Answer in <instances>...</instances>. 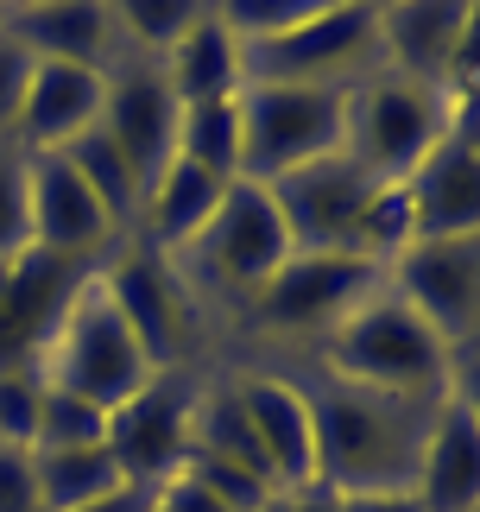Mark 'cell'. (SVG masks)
Masks as SVG:
<instances>
[{"instance_id": "obj_1", "label": "cell", "mask_w": 480, "mask_h": 512, "mask_svg": "<svg viewBox=\"0 0 480 512\" xmlns=\"http://www.w3.org/2000/svg\"><path fill=\"white\" fill-rule=\"evenodd\" d=\"M449 361H455V348L379 285L310 348V361H291V367H316L323 380L430 411L449 399Z\"/></svg>"}, {"instance_id": "obj_2", "label": "cell", "mask_w": 480, "mask_h": 512, "mask_svg": "<svg viewBox=\"0 0 480 512\" xmlns=\"http://www.w3.org/2000/svg\"><path fill=\"white\" fill-rule=\"evenodd\" d=\"M291 367V361H285ZM316 411V468L329 494H367V487H411L417 475V443H424L430 411L379 399L342 380H323L316 367H297Z\"/></svg>"}, {"instance_id": "obj_3", "label": "cell", "mask_w": 480, "mask_h": 512, "mask_svg": "<svg viewBox=\"0 0 480 512\" xmlns=\"http://www.w3.org/2000/svg\"><path fill=\"white\" fill-rule=\"evenodd\" d=\"M379 291V272L354 253H291L259 285V298L240 310L222 336V354L247 361H310V348L329 336L348 310Z\"/></svg>"}, {"instance_id": "obj_4", "label": "cell", "mask_w": 480, "mask_h": 512, "mask_svg": "<svg viewBox=\"0 0 480 512\" xmlns=\"http://www.w3.org/2000/svg\"><path fill=\"white\" fill-rule=\"evenodd\" d=\"M291 260V234L272 209V190L266 184H247L234 177L215 203L209 228L196 234L184 253H171L177 279L190 285V298L203 304V317L215 329V342L228 336V323L259 298V285L272 279L278 266Z\"/></svg>"}, {"instance_id": "obj_5", "label": "cell", "mask_w": 480, "mask_h": 512, "mask_svg": "<svg viewBox=\"0 0 480 512\" xmlns=\"http://www.w3.org/2000/svg\"><path fill=\"white\" fill-rule=\"evenodd\" d=\"M32 373H38V386L70 392V399H89V405L114 411V405H127L158 367L146 361V348H139V336L127 329V317L114 310L102 272L89 266L83 279H76L70 304L57 310L51 336L38 342Z\"/></svg>"}, {"instance_id": "obj_6", "label": "cell", "mask_w": 480, "mask_h": 512, "mask_svg": "<svg viewBox=\"0 0 480 512\" xmlns=\"http://www.w3.org/2000/svg\"><path fill=\"white\" fill-rule=\"evenodd\" d=\"M95 272H102L114 310L127 317V329L139 336V348H146V361L158 373H184V367L222 361V342H215L203 304L190 298V285L177 279V266L158 247H146L139 234H120Z\"/></svg>"}, {"instance_id": "obj_7", "label": "cell", "mask_w": 480, "mask_h": 512, "mask_svg": "<svg viewBox=\"0 0 480 512\" xmlns=\"http://www.w3.org/2000/svg\"><path fill=\"white\" fill-rule=\"evenodd\" d=\"M443 140H449V108L443 89L430 83L373 70L342 102V159L367 171V184H405Z\"/></svg>"}, {"instance_id": "obj_8", "label": "cell", "mask_w": 480, "mask_h": 512, "mask_svg": "<svg viewBox=\"0 0 480 512\" xmlns=\"http://www.w3.org/2000/svg\"><path fill=\"white\" fill-rule=\"evenodd\" d=\"M373 70H379L373 0H310L285 32L247 45V83L354 89Z\"/></svg>"}, {"instance_id": "obj_9", "label": "cell", "mask_w": 480, "mask_h": 512, "mask_svg": "<svg viewBox=\"0 0 480 512\" xmlns=\"http://www.w3.org/2000/svg\"><path fill=\"white\" fill-rule=\"evenodd\" d=\"M342 102L348 89H310V83H247L234 95L240 108V177L272 184L310 159L342 152Z\"/></svg>"}, {"instance_id": "obj_10", "label": "cell", "mask_w": 480, "mask_h": 512, "mask_svg": "<svg viewBox=\"0 0 480 512\" xmlns=\"http://www.w3.org/2000/svg\"><path fill=\"white\" fill-rule=\"evenodd\" d=\"M379 70L443 95L480 89V7L474 0H373Z\"/></svg>"}, {"instance_id": "obj_11", "label": "cell", "mask_w": 480, "mask_h": 512, "mask_svg": "<svg viewBox=\"0 0 480 512\" xmlns=\"http://www.w3.org/2000/svg\"><path fill=\"white\" fill-rule=\"evenodd\" d=\"M222 367L234 380L240 411H247V430H253L266 481L278 494H310V487H323V468H316V411H310V392L297 380V367L247 361V354H222Z\"/></svg>"}, {"instance_id": "obj_12", "label": "cell", "mask_w": 480, "mask_h": 512, "mask_svg": "<svg viewBox=\"0 0 480 512\" xmlns=\"http://www.w3.org/2000/svg\"><path fill=\"white\" fill-rule=\"evenodd\" d=\"M196 386H203V367L184 373H152L146 386L133 392L127 405L108 411V456L120 462V475L139 487L171 481L190 456V418H196Z\"/></svg>"}, {"instance_id": "obj_13", "label": "cell", "mask_w": 480, "mask_h": 512, "mask_svg": "<svg viewBox=\"0 0 480 512\" xmlns=\"http://www.w3.org/2000/svg\"><path fill=\"white\" fill-rule=\"evenodd\" d=\"M379 285L449 348L480 336V234H424Z\"/></svg>"}, {"instance_id": "obj_14", "label": "cell", "mask_w": 480, "mask_h": 512, "mask_svg": "<svg viewBox=\"0 0 480 512\" xmlns=\"http://www.w3.org/2000/svg\"><path fill=\"white\" fill-rule=\"evenodd\" d=\"M26 241L45 260L102 266V253L120 241V228L95 203V190L83 177L57 159V152H45V159H26Z\"/></svg>"}, {"instance_id": "obj_15", "label": "cell", "mask_w": 480, "mask_h": 512, "mask_svg": "<svg viewBox=\"0 0 480 512\" xmlns=\"http://www.w3.org/2000/svg\"><path fill=\"white\" fill-rule=\"evenodd\" d=\"M266 190H272L278 222L291 234V253H354V228H360V209H367L373 184L342 152L272 177Z\"/></svg>"}, {"instance_id": "obj_16", "label": "cell", "mask_w": 480, "mask_h": 512, "mask_svg": "<svg viewBox=\"0 0 480 512\" xmlns=\"http://www.w3.org/2000/svg\"><path fill=\"white\" fill-rule=\"evenodd\" d=\"M102 133L120 146V159L133 165L139 184H152L171 165L177 146V95L165 83V70L152 57L114 51V64L102 70Z\"/></svg>"}, {"instance_id": "obj_17", "label": "cell", "mask_w": 480, "mask_h": 512, "mask_svg": "<svg viewBox=\"0 0 480 512\" xmlns=\"http://www.w3.org/2000/svg\"><path fill=\"white\" fill-rule=\"evenodd\" d=\"M89 127H102V70H83V64H26L13 146L26 152V159H45V152L76 146Z\"/></svg>"}, {"instance_id": "obj_18", "label": "cell", "mask_w": 480, "mask_h": 512, "mask_svg": "<svg viewBox=\"0 0 480 512\" xmlns=\"http://www.w3.org/2000/svg\"><path fill=\"white\" fill-rule=\"evenodd\" d=\"M32 64H83L108 70L114 64V13L108 0H7V26Z\"/></svg>"}, {"instance_id": "obj_19", "label": "cell", "mask_w": 480, "mask_h": 512, "mask_svg": "<svg viewBox=\"0 0 480 512\" xmlns=\"http://www.w3.org/2000/svg\"><path fill=\"white\" fill-rule=\"evenodd\" d=\"M411 494L424 512H480V405L443 399L424 418Z\"/></svg>"}, {"instance_id": "obj_20", "label": "cell", "mask_w": 480, "mask_h": 512, "mask_svg": "<svg viewBox=\"0 0 480 512\" xmlns=\"http://www.w3.org/2000/svg\"><path fill=\"white\" fill-rule=\"evenodd\" d=\"M89 266H64V260H45V253H19V260L0 266V367H32L38 342L51 336L57 310L70 304L76 279Z\"/></svg>"}, {"instance_id": "obj_21", "label": "cell", "mask_w": 480, "mask_h": 512, "mask_svg": "<svg viewBox=\"0 0 480 512\" xmlns=\"http://www.w3.org/2000/svg\"><path fill=\"white\" fill-rule=\"evenodd\" d=\"M158 70H165L177 108H190V102H228V95L247 89V51H240V38L222 26L215 0H203V13L184 26V38L158 57Z\"/></svg>"}, {"instance_id": "obj_22", "label": "cell", "mask_w": 480, "mask_h": 512, "mask_svg": "<svg viewBox=\"0 0 480 512\" xmlns=\"http://www.w3.org/2000/svg\"><path fill=\"white\" fill-rule=\"evenodd\" d=\"M405 196H411V215H417V241L424 234H480V146L449 133L405 177Z\"/></svg>"}, {"instance_id": "obj_23", "label": "cell", "mask_w": 480, "mask_h": 512, "mask_svg": "<svg viewBox=\"0 0 480 512\" xmlns=\"http://www.w3.org/2000/svg\"><path fill=\"white\" fill-rule=\"evenodd\" d=\"M228 184H234V177H215V171H196V165H184V159H171V165L146 184V196H139L133 234L171 260V253H184L196 234L209 228V215H215V203H222Z\"/></svg>"}, {"instance_id": "obj_24", "label": "cell", "mask_w": 480, "mask_h": 512, "mask_svg": "<svg viewBox=\"0 0 480 512\" xmlns=\"http://www.w3.org/2000/svg\"><path fill=\"white\" fill-rule=\"evenodd\" d=\"M32 456V481H38V506L45 512H83L89 500L114 494L120 462L108 456V443H83V449H26Z\"/></svg>"}, {"instance_id": "obj_25", "label": "cell", "mask_w": 480, "mask_h": 512, "mask_svg": "<svg viewBox=\"0 0 480 512\" xmlns=\"http://www.w3.org/2000/svg\"><path fill=\"white\" fill-rule=\"evenodd\" d=\"M57 159H64V165H70V171L95 190V203L114 215V228H120V234H133V222H139V196H146V184L133 177V165L120 159V146L108 140L102 127H89L83 140L64 146Z\"/></svg>"}, {"instance_id": "obj_26", "label": "cell", "mask_w": 480, "mask_h": 512, "mask_svg": "<svg viewBox=\"0 0 480 512\" xmlns=\"http://www.w3.org/2000/svg\"><path fill=\"white\" fill-rule=\"evenodd\" d=\"M171 159H184L196 171H215V177H240V108H234V95H228V102L177 108Z\"/></svg>"}, {"instance_id": "obj_27", "label": "cell", "mask_w": 480, "mask_h": 512, "mask_svg": "<svg viewBox=\"0 0 480 512\" xmlns=\"http://www.w3.org/2000/svg\"><path fill=\"white\" fill-rule=\"evenodd\" d=\"M411 247H417V215H411L405 184H373L367 209H360V228H354V260H367L386 279Z\"/></svg>"}, {"instance_id": "obj_28", "label": "cell", "mask_w": 480, "mask_h": 512, "mask_svg": "<svg viewBox=\"0 0 480 512\" xmlns=\"http://www.w3.org/2000/svg\"><path fill=\"white\" fill-rule=\"evenodd\" d=\"M108 13H114V45L158 64L184 38L190 19L203 13V0H108Z\"/></svg>"}, {"instance_id": "obj_29", "label": "cell", "mask_w": 480, "mask_h": 512, "mask_svg": "<svg viewBox=\"0 0 480 512\" xmlns=\"http://www.w3.org/2000/svg\"><path fill=\"white\" fill-rule=\"evenodd\" d=\"M102 437H108V411H102V405L70 399V392H51V386H45L32 449H83V443H102Z\"/></svg>"}, {"instance_id": "obj_30", "label": "cell", "mask_w": 480, "mask_h": 512, "mask_svg": "<svg viewBox=\"0 0 480 512\" xmlns=\"http://www.w3.org/2000/svg\"><path fill=\"white\" fill-rule=\"evenodd\" d=\"M38 405H45L38 373L32 367H0V449H32Z\"/></svg>"}, {"instance_id": "obj_31", "label": "cell", "mask_w": 480, "mask_h": 512, "mask_svg": "<svg viewBox=\"0 0 480 512\" xmlns=\"http://www.w3.org/2000/svg\"><path fill=\"white\" fill-rule=\"evenodd\" d=\"M26 247V152L0 146V266L19 260Z\"/></svg>"}, {"instance_id": "obj_32", "label": "cell", "mask_w": 480, "mask_h": 512, "mask_svg": "<svg viewBox=\"0 0 480 512\" xmlns=\"http://www.w3.org/2000/svg\"><path fill=\"white\" fill-rule=\"evenodd\" d=\"M26 64L32 57L0 32V146H13V121H19V89H26Z\"/></svg>"}, {"instance_id": "obj_33", "label": "cell", "mask_w": 480, "mask_h": 512, "mask_svg": "<svg viewBox=\"0 0 480 512\" xmlns=\"http://www.w3.org/2000/svg\"><path fill=\"white\" fill-rule=\"evenodd\" d=\"M0 512H45L26 449H0Z\"/></svg>"}, {"instance_id": "obj_34", "label": "cell", "mask_w": 480, "mask_h": 512, "mask_svg": "<svg viewBox=\"0 0 480 512\" xmlns=\"http://www.w3.org/2000/svg\"><path fill=\"white\" fill-rule=\"evenodd\" d=\"M335 512H424L411 487H367V494H335Z\"/></svg>"}, {"instance_id": "obj_35", "label": "cell", "mask_w": 480, "mask_h": 512, "mask_svg": "<svg viewBox=\"0 0 480 512\" xmlns=\"http://www.w3.org/2000/svg\"><path fill=\"white\" fill-rule=\"evenodd\" d=\"M152 512H222V506H215V500L203 494V487H196V481L184 475V468H177L171 481H158V494H152Z\"/></svg>"}, {"instance_id": "obj_36", "label": "cell", "mask_w": 480, "mask_h": 512, "mask_svg": "<svg viewBox=\"0 0 480 512\" xmlns=\"http://www.w3.org/2000/svg\"><path fill=\"white\" fill-rule=\"evenodd\" d=\"M152 494L158 487H139V481H120L114 494H102V500H89L83 512H152Z\"/></svg>"}, {"instance_id": "obj_37", "label": "cell", "mask_w": 480, "mask_h": 512, "mask_svg": "<svg viewBox=\"0 0 480 512\" xmlns=\"http://www.w3.org/2000/svg\"><path fill=\"white\" fill-rule=\"evenodd\" d=\"M253 512H304V500H297V494H266Z\"/></svg>"}, {"instance_id": "obj_38", "label": "cell", "mask_w": 480, "mask_h": 512, "mask_svg": "<svg viewBox=\"0 0 480 512\" xmlns=\"http://www.w3.org/2000/svg\"><path fill=\"white\" fill-rule=\"evenodd\" d=\"M0 26H7V0H0Z\"/></svg>"}]
</instances>
